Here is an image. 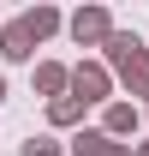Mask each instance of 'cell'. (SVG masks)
<instances>
[{
  "instance_id": "cell-1",
  "label": "cell",
  "mask_w": 149,
  "mask_h": 156,
  "mask_svg": "<svg viewBox=\"0 0 149 156\" xmlns=\"http://www.w3.org/2000/svg\"><path fill=\"white\" fill-rule=\"evenodd\" d=\"M101 54H108L113 78L125 84L131 96H149V48H143L137 36H131V30H113V42L101 48Z\"/></svg>"
},
{
  "instance_id": "cell-2",
  "label": "cell",
  "mask_w": 149,
  "mask_h": 156,
  "mask_svg": "<svg viewBox=\"0 0 149 156\" xmlns=\"http://www.w3.org/2000/svg\"><path fill=\"white\" fill-rule=\"evenodd\" d=\"M72 96L90 108V102H101L108 108V96H113V66L108 60H78L72 66Z\"/></svg>"
},
{
  "instance_id": "cell-3",
  "label": "cell",
  "mask_w": 149,
  "mask_h": 156,
  "mask_svg": "<svg viewBox=\"0 0 149 156\" xmlns=\"http://www.w3.org/2000/svg\"><path fill=\"white\" fill-rule=\"evenodd\" d=\"M66 30H72L78 48H108L113 42V12L108 6H78L72 18H66Z\"/></svg>"
},
{
  "instance_id": "cell-4",
  "label": "cell",
  "mask_w": 149,
  "mask_h": 156,
  "mask_svg": "<svg viewBox=\"0 0 149 156\" xmlns=\"http://www.w3.org/2000/svg\"><path fill=\"white\" fill-rule=\"evenodd\" d=\"M66 150H72V156H137V144H119V138H108L101 126H84Z\"/></svg>"
},
{
  "instance_id": "cell-5",
  "label": "cell",
  "mask_w": 149,
  "mask_h": 156,
  "mask_svg": "<svg viewBox=\"0 0 149 156\" xmlns=\"http://www.w3.org/2000/svg\"><path fill=\"white\" fill-rule=\"evenodd\" d=\"M36 48H42V42H36V30H30L24 18H12L6 30H0V54L12 60V66H24V60H36Z\"/></svg>"
},
{
  "instance_id": "cell-6",
  "label": "cell",
  "mask_w": 149,
  "mask_h": 156,
  "mask_svg": "<svg viewBox=\"0 0 149 156\" xmlns=\"http://www.w3.org/2000/svg\"><path fill=\"white\" fill-rule=\"evenodd\" d=\"M66 90H72V66H60V60H36V96L60 102Z\"/></svg>"
},
{
  "instance_id": "cell-7",
  "label": "cell",
  "mask_w": 149,
  "mask_h": 156,
  "mask_svg": "<svg viewBox=\"0 0 149 156\" xmlns=\"http://www.w3.org/2000/svg\"><path fill=\"white\" fill-rule=\"evenodd\" d=\"M137 120H143V114H137V102H108V108H101V132L125 144V138L137 132Z\"/></svg>"
},
{
  "instance_id": "cell-8",
  "label": "cell",
  "mask_w": 149,
  "mask_h": 156,
  "mask_svg": "<svg viewBox=\"0 0 149 156\" xmlns=\"http://www.w3.org/2000/svg\"><path fill=\"white\" fill-rule=\"evenodd\" d=\"M24 24L36 30V42H48V36H54V30H60V24H66V18H60L54 6H30V12H24Z\"/></svg>"
},
{
  "instance_id": "cell-9",
  "label": "cell",
  "mask_w": 149,
  "mask_h": 156,
  "mask_svg": "<svg viewBox=\"0 0 149 156\" xmlns=\"http://www.w3.org/2000/svg\"><path fill=\"white\" fill-rule=\"evenodd\" d=\"M48 126H84V102H78V96L48 102Z\"/></svg>"
},
{
  "instance_id": "cell-10",
  "label": "cell",
  "mask_w": 149,
  "mask_h": 156,
  "mask_svg": "<svg viewBox=\"0 0 149 156\" xmlns=\"http://www.w3.org/2000/svg\"><path fill=\"white\" fill-rule=\"evenodd\" d=\"M18 156H72V150H66L60 138H48V132H42V138H24V144H18Z\"/></svg>"
},
{
  "instance_id": "cell-11",
  "label": "cell",
  "mask_w": 149,
  "mask_h": 156,
  "mask_svg": "<svg viewBox=\"0 0 149 156\" xmlns=\"http://www.w3.org/2000/svg\"><path fill=\"white\" fill-rule=\"evenodd\" d=\"M0 102H6V72H0Z\"/></svg>"
},
{
  "instance_id": "cell-12",
  "label": "cell",
  "mask_w": 149,
  "mask_h": 156,
  "mask_svg": "<svg viewBox=\"0 0 149 156\" xmlns=\"http://www.w3.org/2000/svg\"><path fill=\"white\" fill-rule=\"evenodd\" d=\"M137 156H149V144H137Z\"/></svg>"
}]
</instances>
